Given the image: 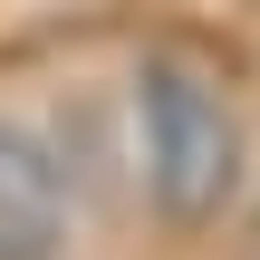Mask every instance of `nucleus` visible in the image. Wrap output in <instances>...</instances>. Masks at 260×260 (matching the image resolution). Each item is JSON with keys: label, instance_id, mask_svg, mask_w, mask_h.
<instances>
[{"label": "nucleus", "instance_id": "obj_2", "mask_svg": "<svg viewBox=\"0 0 260 260\" xmlns=\"http://www.w3.org/2000/svg\"><path fill=\"white\" fill-rule=\"evenodd\" d=\"M68 251V174L39 125L0 116V260H58Z\"/></svg>", "mask_w": 260, "mask_h": 260}, {"label": "nucleus", "instance_id": "obj_1", "mask_svg": "<svg viewBox=\"0 0 260 260\" xmlns=\"http://www.w3.org/2000/svg\"><path fill=\"white\" fill-rule=\"evenodd\" d=\"M135 174L174 232L222 222L241 193V116H232L222 77L183 48H154L135 68Z\"/></svg>", "mask_w": 260, "mask_h": 260}]
</instances>
